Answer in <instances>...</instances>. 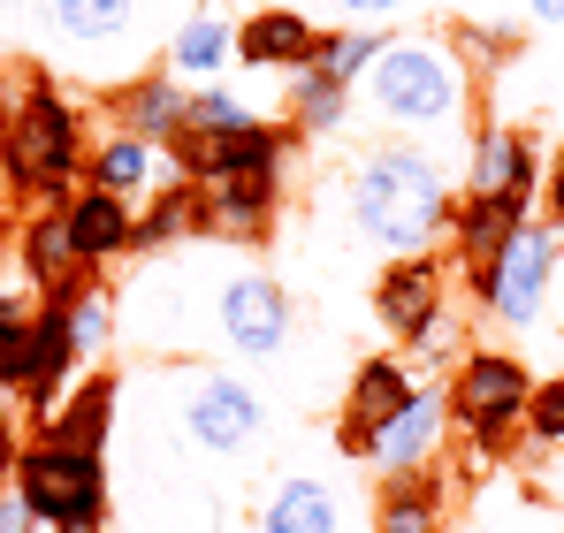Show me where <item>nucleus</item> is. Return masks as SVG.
<instances>
[{
    "label": "nucleus",
    "mask_w": 564,
    "mask_h": 533,
    "mask_svg": "<svg viewBox=\"0 0 564 533\" xmlns=\"http://www.w3.org/2000/svg\"><path fill=\"white\" fill-rule=\"evenodd\" d=\"M451 214H458V191H451V168L435 161V153H420V145H375L359 168H351V221H359V237L381 244L389 260H412V252H427L443 229H451Z\"/></svg>",
    "instance_id": "f257e3e1"
},
{
    "label": "nucleus",
    "mask_w": 564,
    "mask_h": 533,
    "mask_svg": "<svg viewBox=\"0 0 564 533\" xmlns=\"http://www.w3.org/2000/svg\"><path fill=\"white\" fill-rule=\"evenodd\" d=\"M367 107L404 138H443L466 122V62L451 39L404 31L381 46V62L367 69Z\"/></svg>",
    "instance_id": "f03ea898"
},
{
    "label": "nucleus",
    "mask_w": 564,
    "mask_h": 533,
    "mask_svg": "<svg viewBox=\"0 0 564 533\" xmlns=\"http://www.w3.org/2000/svg\"><path fill=\"white\" fill-rule=\"evenodd\" d=\"M85 115H77V99H62V91L46 85V77H31L23 99H15V115H8V130H0V168H8V191L15 198H39V206H69V183L85 176Z\"/></svg>",
    "instance_id": "7ed1b4c3"
},
{
    "label": "nucleus",
    "mask_w": 564,
    "mask_h": 533,
    "mask_svg": "<svg viewBox=\"0 0 564 533\" xmlns=\"http://www.w3.org/2000/svg\"><path fill=\"white\" fill-rule=\"evenodd\" d=\"M534 381H542V373L519 351H503V344H473V351L451 366L443 396H451V427L466 435L473 465H496V457H511V449L527 443Z\"/></svg>",
    "instance_id": "20e7f679"
},
{
    "label": "nucleus",
    "mask_w": 564,
    "mask_h": 533,
    "mask_svg": "<svg viewBox=\"0 0 564 533\" xmlns=\"http://www.w3.org/2000/svg\"><path fill=\"white\" fill-rule=\"evenodd\" d=\"M176 435L206 465H252L260 443H268V404L229 366H184V381H176Z\"/></svg>",
    "instance_id": "39448f33"
},
{
    "label": "nucleus",
    "mask_w": 564,
    "mask_h": 533,
    "mask_svg": "<svg viewBox=\"0 0 564 533\" xmlns=\"http://www.w3.org/2000/svg\"><path fill=\"white\" fill-rule=\"evenodd\" d=\"M8 488L31 503V519L46 533H99L115 511V488H107V457L93 449H62V443H23Z\"/></svg>",
    "instance_id": "423d86ee"
},
{
    "label": "nucleus",
    "mask_w": 564,
    "mask_h": 533,
    "mask_svg": "<svg viewBox=\"0 0 564 533\" xmlns=\"http://www.w3.org/2000/svg\"><path fill=\"white\" fill-rule=\"evenodd\" d=\"M420 396V373H412V358L397 351H375L351 366V381H344V404H336V457H351V465H375L381 449V427L404 412Z\"/></svg>",
    "instance_id": "0eeeda50"
},
{
    "label": "nucleus",
    "mask_w": 564,
    "mask_h": 533,
    "mask_svg": "<svg viewBox=\"0 0 564 533\" xmlns=\"http://www.w3.org/2000/svg\"><path fill=\"white\" fill-rule=\"evenodd\" d=\"M290 328H297L290 290H282L268 266H229L214 282V336L237 358H275L290 344Z\"/></svg>",
    "instance_id": "6e6552de"
},
{
    "label": "nucleus",
    "mask_w": 564,
    "mask_h": 533,
    "mask_svg": "<svg viewBox=\"0 0 564 533\" xmlns=\"http://www.w3.org/2000/svg\"><path fill=\"white\" fill-rule=\"evenodd\" d=\"M534 221V198H511V191H466L458 214H451V252H458V274L466 290L488 305L496 297V266L511 252V237Z\"/></svg>",
    "instance_id": "1a4fd4ad"
},
{
    "label": "nucleus",
    "mask_w": 564,
    "mask_h": 533,
    "mask_svg": "<svg viewBox=\"0 0 564 533\" xmlns=\"http://www.w3.org/2000/svg\"><path fill=\"white\" fill-rule=\"evenodd\" d=\"M451 313V274H443V260L435 252H412V260H389L375 274V320L412 351L435 320Z\"/></svg>",
    "instance_id": "9d476101"
},
{
    "label": "nucleus",
    "mask_w": 564,
    "mask_h": 533,
    "mask_svg": "<svg viewBox=\"0 0 564 533\" xmlns=\"http://www.w3.org/2000/svg\"><path fill=\"white\" fill-rule=\"evenodd\" d=\"M557 260L564 244L550 237V221L534 229H519L511 237V252L496 266V297H488V320H503V328H542V305H550V290H557Z\"/></svg>",
    "instance_id": "9b49d317"
},
{
    "label": "nucleus",
    "mask_w": 564,
    "mask_h": 533,
    "mask_svg": "<svg viewBox=\"0 0 564 533\" xmlns=\"http://www.w3.org/2000/svg\"><path fill=\"white\" fill-rule=\"evenodd\" d=\"M77 366H85L77 320H69V305H62V297H46V305H39V320H31V351H23V404H31V420H39V427H46V420H54V404L77 389Z\"/></svg>",
    "instance_id": "f8f14e48"
},
{
    "label": "nucleus",
    "mask_w": 564,
    "mask_h": 533,
    "mask_svg": "<svg viewBox=\"0 0 564 533\" xmlns=\"http://www.w3.org/2000/svg\"><path fill=\"white\" fill-rule=\"evenodd\" d=\"M198 237H221V244H260L282 214V176H221L198 183Z\"/></svg>",
    "instance_id": "ddd939ff"
},
{
    "label": "nucleus",
    "mask_w": 564,
    "mask_h": 533,
    "mask_svg": "<svg viewBox=\"0 0 564 533\" xmlns=\"http://www.w3.org/2000/svg\"><path fill=\"white\" fill-rule=\"evenodd\" d=\"M313 54H321V23H313V15H297L290 0H268V8H252V15L237 23V62H245V69L297 77Z\"/></svg>",
    "instance_id": "4468645a"
},
{
    "label": "nucleus",
    "mask_w": 564,
    "mask_h": 533,
    "mask_svg": "<svg viewBox=\"0 0 564 533\" xmlns=\"http://www.w3.org/2000/svg\"><path fill=\"white\" fill-rule=\"evenodd\" d=\"M443 443H451V396H443V381H420V396L381 427V480H397V472H427L435 457H443Z\"/></svg>",
    "instance_id": "2eb2a0df"
},
{
    "label": "nucleus",
    "mask_w": 564,
    "mask_h": 533,
    "mask_svg": "<svg viewBox=\"0 0 564 533\" xmlns=\"http://www.w3.org/2000/svg\"><path fill=\"white\" fill-rule=\"evenodd\" d=\"M15 252H23V274H31L39 297H77V290L93 282L85 260H77V237H69V206H39V214L23 221Z\"/></svg>",
    "instance_id": "dca6fc26"
},
{
    "label": "nucleus",
    "mask_w": 564,
    "mask_h": 533,
    "mask_svg": "<svg viewBox=\"0 0 564 533\" xmlns=\"http://www.w3.org/2000/svg\"><path fill=\"white\" fill-rule=\"evenodd\" d=\"M466 191H511V198H534V191H542V153L527 145L519 122H480V130H473Z\"/></svg>",
    "instance_id": "f3484780"
},
{
    "label": "nucleus",
    "mask_w": 564,
    "mask_h": 533,
    "mask_svg": "<svg viewBox=\"0 0 564 533\" xmlns=\"http://www.w3.org/2000/svg\"><path fill=\"white\" fill-rule=\"evenodd\" d=\"M69 237H77V260H85V274H99V266L130 260L138 252V206L130 198H115V191H69Z\"/></svg>",
    "instance_id": "a211bd4d"
},
{
    "label": "nucleus",
    "mask_w": 564,
    "mask_h": 533,
    "mask_svg": "<svg viewBox=\"0 0 564 533\" xmlns=\"http://www.w3.org/2000/svg\"><path fill=\"white\" fill-rule=\"evenodd\" d=\"M115 107V130H130V138H145V145H176L191 122V91L169 77V69H145V77H130V85L107 99Z\"/></svg>",
    "instance_id": "6ab92c4d"
},
{
    "label": "nucleus",
    "mask_w": 564,
    "mask_h": 533,
    "mask_svg": "<svg viewBox=\"0 0 564 533\" xmlns=\"http://www.w3.org/2000/svg\"><path fill=\"white\" fill-rule=\"evenodd\" d=\"M169 176H176V161H169L161 145L130 138V130H107V138L93 145V161H85V183H93V191H115V198H130V206H145Z\"/></svg>",
    "instance_id": "aec40b11"
},
{
    "label": "nucleus",
    "mask_w": 564,
    "mask_h": 533,
    "mask_svg": "<svg viewBox=\"0 0 564 533\" xmlns=\"http://www.w3.org/2000/svg\"><path fill=\"white\" fill-rule=\"evenodd\" d=\"M115 404H122V381H115V373H93V381H77V389L54 404V420H46V443L107 457V443H115Z\"/></svg>",
    "instance_id": "412c9836"
},
{
    "label": "nucleus",
    "mask_w": 564,
    "mask_h": 533,
    "mask_svg": "<svg viewBox=\"0 0 564 533\" xmlns=\"http://www.w3.org/2000/svg\"><path fill=\"white\" fill-rule=\"evenodd\" d=\"M451 526V480L427 465V472H397L381 480L375 496V533H443Z\"/></svg>",
    "instance_id": "4be33fe9"
},
{
    "label": "nucleus",
    "mask_w": 564,
    "mask_h": 533,
    "mask_svg": "<svg viewBox=\"0 0 564 533\" xmlns=\"http://www.w3.org/2000/svg\"><path fill=\"white\" fill-rule=\"evenodd\" d=\"M260 533H344V503H336V488L328 480H313V472H290L275 480L268 496H260Z\"/></svg>",
    "instance_id": "5701e85b"
},
{
    "label": "nucleus",
    "mask_w": 564,
    "mask_h": 533,
    "mask_svg": "<svg viewBox=\"0 0 564 533\" xmlns=\"http://www.w3.org/2000/svg\"><path fill=\"white\" fill-rule=\"evenodd\" d=\"M229 54H237V23L221 8H191L176 23V39H169V77L176 85H214L229 69Z\"/></svg>",
    "instance_id": "b1692460"
},
{
    "label": "nucleus",
    "mask_w": 564,
    "mask_h": 533,
    "mask_svg": "<svg viewBox=\"0 0 564 533\" xmlns=\"http://www.w3.org/2000/svg\"><path fill=\"white\" fill-rule=\"evenodd\" d=\"M351 99H359L351 85H336L328 69H313V62H305V69L290 77V115H282V122H290L297 138H328V130H344V122H351Z\"/></svg>",
    "instance_id": "393cba45"
},
{
    "label": "nucleus",
    "mask_w": 564,
    "mask_h": 533,
    "mask_svg": "<svg viewBox=\"0 0 564 533\" xmlns=\"http://www.w3.org/2000/svg\"><path fill=\"white\" fill-rule=\"evenodd\" d=\"M198 183L191 176H169L145 206H138V252H169V244H184V237H198Z\"/></svg>",
    "instance_id": "a878e982"
},
{
    "label": "nucleus",
    "mask_w": 564,
    "mask_h": 533,
    "mask_svg": "<svg viewBox=\"0 0 564 533\" xmlns=\"http://www.w3.org/2000/svg\"><path fill=\"white\" fill-rule=\"evenodd\" d=\"M46 15L69 46H107L138 23V0H46Z\"/></svg>",
    "instance_id": "bb28decb"
},
{
    "label": "nucleus",
    "mask_w": 564,
    "mask_h": 533,
    "mask_svg": "<svg viewBox=\"0 0 564 533\" xmlns=\"http://www.w3.org/2000/svg\"><path fill=\"white\" fill-rule=\"evenodd\" d=\"M381 46H389V39H381V31H367V23H344V31H321V54H313V69H328V77H336V85H367V69H375L381 62Z\"/></svg>",
    "instance_id": "cd10ccee"
},
{
    "label": "nucleus",
    "mask_w": 564,
    "mask_h": 533,
    "mask_svg": "<svg viewBox=\"0 0 564 533\" xmlns=\"http://www.w3.org/2000/svg\"><path fill=\"white\" fill-rule=\"evenodd\" d=\"M69 305V320H77V344H85V358H115V336H122V313H115V297L99 290V282H85L77 297H62Z\"/></svg>",
    "instance_id": "c85d7f7f"
},
{
    "label": "nucleus",
    "mask_w": 564,
    "mask_h": 533,
    "mask_svg": "<svg viewBox=\"0 0 564 533\" xmlns=\"http://www.w3.org/2000/svg\"><path fill=\"white\" fill-rule=\"evenodd\" d=\"M527 443L550 449V457L564 449V373H542V381H534V404H527Z\"/></svg>",
    "instance_id": "c756f323"
},
{
    "label": "nucleus",
    "mask_w": 564,
    "mask_h": 533,
    "mask_svg": "<svg viewBox=\"0 0 564 533\" xmlns=\"http://www.w3.org/2000/svg\"><path fill=\"white\" fill-rule=\"evenodd\" d=\"M245 122H252V107H245L237 91H221V85L191 91V122L184 130H245Z\"/></svg>",
    "instance_id": "7c9ffc66"
},
{
    "label": "nucleus",
    "mask_w": 564,
    "mask_h": 533,
    "mask_svg": "<svg viewBox=\"0 0 564 533\" xmlns=\"http://www.w3.org/2000/svg\"><path fill=\"white\" fill-rule=\"evenodd\" d=\"M466 351H473V344H466V313H443V320H435V328H427V336L412 344L420 373H427V366H458Z\"/></svg>",
    "instance_id": "2f4dec72"
},
{
    "label": "nucleus",
    "mask_w": 564,
    "mask_h": 533,
    "mask_svg": "<svg viewBox=\"0 0 564 533\" xmlns=\"http://www.w3.org/2000/svg\"><path fill=\"white\" fill-rule=\"evenodd\" d=\"M23 351H31V328H0V404L23 396Z\"/></svg>",
    "instance_id": "473e14b6"
},
{
    "label": "nucleus",
    "mask_w": 564,
    "mask_h": 533,
    "mask_svg": "<svg viewBox=\"0 0 564 533\" xmlns=\"http://www.w3.org/2000/svg\"><path fill=\"white\" fill-rule=\"evenodd\" d=\"M0 533H46L39 519H31V503H23L15 488H0Z\"/></svg>",
    "instance_id": "72a5a7b5"
},
{
    "label": "nucleus",
    "mask_w": 564,
    "mask_h": 533,
    "mask_svg": "<svg viewBox=\"0 0 564 533\" xmlns=\"http://www.w3.org/2000/svg\"><path fill=\"white\" fill-rule=\"evenodd\" d=\"M542 198H550V237L564 244V145H557V161H550V183H542Z\"/></svg>",
    "instance_id": "f704fd0d"
},
{
    "label": "nucleus",
    "mask_w": 564,
    "mask_h": 533,
    "mask_svg": "<svg viewBox=\"0 0 564 533\" xmlns=\"http://www.w3.org/2000/svg\"><path fill=\"white\" fill-rule=\"evenodd\" d=\"M336 8H344V23H367V31H375L381 15H389V8H404V0H336Z\"/></svg>",
    "instance_id": "c9c22d12"
},
{
    "label": "nucleus",
    "mask_w": 564,
    "mask_h": 533,
    "mask_svg": "<svg viewBox=\"0 0 564 533\" xmlns=\"http://www.w3.org/2000/svg\"><path fill=\"white\" fill-rule=\"evenodd\" d=\"M15 457H23V443H15V420H8V404H0V480L15 472Z\"/></svg>",
    "instance_id": "e433bc0d"
},
{
    "label": "nucleus",
    "mask_w": 564,
    "mask_h": 533,
    "mask_svg": "<svg viewBox=\"0 0 564 533\" xmlns=\"http://www.w3.org/2000/svg\"><path fill=\"white\" fill-rule=\"evenodd\" d=\"M542 496H550V503H557V511H564V449H557V457H550V465H542Z\"/></svg>",
    "instance_id": "4c0bfd02"
},
{
    "label": "nucleus",
    "mask_w": 564,
    "mask_h": 533,
    "mask_svg": "<svg viewBox=\"0 0 564 533\" xmlns=\"http://www.w3.org/2000/svg\"><path fill=\"white\" fill-rule=\"evenodd\" d=\"M527 15H534L542 31H557V23H564V0H527Z\"/></svg>",
    "instance_id": "58836bf2"
},
{
    "label": "nucleus",
    "mask_w": 564,
    "mask_h": 533,
    "mask_svg": "<svg viewBox=\"0 0 564 533\" xmlns=\"http://www.w3.org/2000/svg\"><path fill=\"white\" fill-rule=\"evenodd\" d=\"M0 244H8V221H0Z\"/></svg>",
    "instance_id": "ea45409f"
},
{
    "label": "nucleus",
    "mask_w": 564,
    "mask_h": 533,
    "mask_svg": "<svg viewBox=\"0 0 564 533\" xmlns=\"http://www.w3.org/2000/svg\"><path fill=\"white\" fill-rule=\"evenodd\" d=\"M0 8H15V0H0Z\"/></svg>",
    "instance_id": "a19ab883"
}]
</instances>
